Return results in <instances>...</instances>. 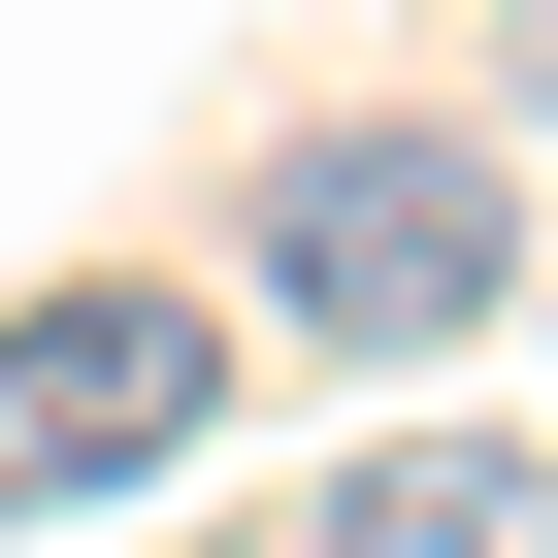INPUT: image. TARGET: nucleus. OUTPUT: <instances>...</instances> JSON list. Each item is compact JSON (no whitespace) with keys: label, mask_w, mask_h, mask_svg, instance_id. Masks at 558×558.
<instances>
[{"label":"nucleus","mask_w":558,"mask_h":558,"mask_svg":"<svg viewBox=\"0 0 558 558\" xmlns=\"http://www.w3.org/2000/svg\"><path fill=\"white\" fill-rule=\"evenodd\" d=\"M493 263H525L493 132H296L263 165V329H329V362H460Z\"/></svg>","instance_id":"f257e3e1"},{"label":"nucleus","mask_w":558,"mask_h":558,"mask_svg":"<svg viewBox=\"0 0 558 558\" xmlns=\"http://www.w3.org/2000/svg\"><path fill=\"white\" fill-rule=\"evenodd\" d=\"M230 427V329L165 296V263H66V296H0V525H66V493H165Z\"/></svg>","instance_id":"f03ea898"},{"label":"nucleus","mask_w":558,"mask_h":558,"mask_svg":"<svg viewBox=\"0 0 558 558\" xmlns=\"http://www.w3.org/2000/svg\"><path fill=\"white\" fill-rule=\"evenodd\" d=\"M525 525H558V460H525V427H395V460H329V525H296V558H525Z\"/></svg>","instance_id":"7ed1b4c3"},{"label":"nucleus","mask_w":558,"mask_h":558,"mask_svg":"<svg viewBox=\"0 0 558 558\" xmlns=\"http://www.w3.org/2000/svg\"><path fill=\"white\" fill-rule=\"evenodd\" d=\"M525 66H558V34H525Z\"/></svg>","instance_id":"20e7f679"},{"label":"nucleus","mask_w":558,"mask_h":558,"mask_svg":"<svg viewBox=\"0 0 558 558\" xmlns=\"http://www.w3.org/2000/svg\"><path fill=\"white\" fill-rule=\"evenodd\" d=\"M525 558H558V525H525Z\"/></svg>","instance_id":"39448f33"}]
</instances>
